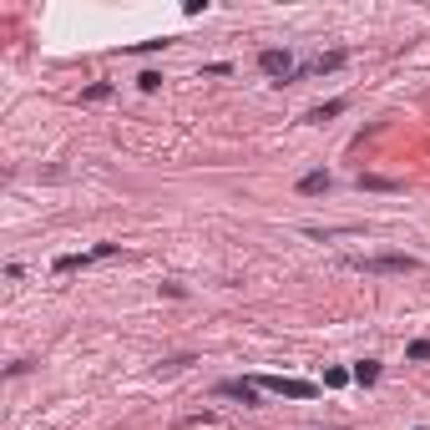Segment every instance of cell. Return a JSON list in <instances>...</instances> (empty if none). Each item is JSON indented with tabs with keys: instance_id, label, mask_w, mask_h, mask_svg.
Wrapping results in <instances>:
<instances>
[{
	"instance_id": "1",
	"label": "cell",
	"mask_w": 430,
	"mask_h": 430,
	"mask_svg": "<svg viewBox=\"0 0 430 430\" xmlns=\"http://www.w3.org/2000/svg\"><path fill=\"white\" fill-rule=\"evenodd\" d=\"M350 268H364V273H415L420 258H410V253H380V258H350Z\"/></svg>"
},
{
	"instance_id": "2",
	"label": "cell",
	"mask_w": 430,
	"mask_h": 430,
	"mask_svg": "<svg viewBox=\"0 0 430 430\" xmlns=\"http://www.w3.org/2000/svg\"><path fill=\"white\" fill-rule=\"evenodd\" d=\"M258 390H273V395H289V400H314V395H319V385H314V380H289V375H268V380H258Z\"/></svg>"
},
{
	"instance_id": "3",
	"label": "cell",
	"mask_w": 430,
	"mask_h": 430,
	"mask_svg": "<svg viewBox=\"0 0 430 430\" xmlns=\"http://www.w3.org/2000/svg\"><path fill=\"white\" fill-rule=\"evenodd\" d=\"M218 395H233V400H243V405H258V380H223Z\"/></svg>"
},
{
	"instance_id": "4",
	"label": "cell",
	"mask_w": 430,
	"mask_h": 430,
	"mask_svg": "<svg viewBox=\"0 0 430 430\" xmlns=\"http://www.w3.org/2000/svg\"><path fill=\"white\" fill-rule=\"evenodd\" d=\"M258 66H264L268 76H289V71H294V61H289V51H273V46H268L264 56H258Z\"/></svg>"
},
{
	"instance_id": "5",
	"label": "cell",
	"mask_w": 430,
	"mask_h": 430,
	"mask_svg": "<svg viewBox=\"0 0 430 430\" xmlns=\"http://www.w3.org/2000/svg\"><path fill=\"white\" fill-rule=\"evenodd\" d=\"M339 66H344V51H329V56H314L304 71L309 76H324V71H339Z\"/></svg>"
},
{
	"instance_id": "6",
	"label": "cell",
	"mask_w": 430,
	"mask_h": 430,
	"mask_svg": "<svg viewBox=\"0 0 430 430\" xmlns=\"http://www.w3.org/2000/svg\"><path fill=\"white\" fill-rule=\"evenodd\" d=\"M350 375H354L359 385H375V380H380V359H359V364H354Z\"/></svg>"
},
{
	"instance_id": "7",
	"label": "cell",
	"mask_w": 430,
	"mask_h": 430,
	"mask_svg": "<svg viewBox=\"0 0 430 430\" xmlns=\"http://www.w3.org/2000/svg\"><path fill=\"white\" fill-rule=\"evenodd\" d=\"M329 187V172H304L299 178V192H324Z\"/></svg>"
},
{
	"instance_id": "8",
	"label": "cell",
	"mask_w": 430,
	"mask_h": 430,
	"mask_svg": "<svg viewBox=\"0 0 430 430\" xmlns=\"http://www.w3.org/2000/svg\"><path fill=\"white\" fill-rule=\"evenodd\" d=\"M339 112H344V96H334V101H324V106H314L309 122H329V117H339Z\"/></svg>"
},
{
	"instance_id": "9",
	"label": "cell",
	"mask_w": 430,
	"mask_h": 430,
	"mask_svg": "<svg viewBox=\"0 0 430 430\" xmlns=\"http://www.w3.org/2000/svg\"><path fill=\"white\" fill-rule=\"evenodd\" d=\"M359 187H370V192H395V178H375V172H364Z\"/></svg>"
},
{
	"instance_id": "10",
	"label": "cell",
	"mask_w": 430,
	"mask_h": 430,
	"mask_svg": "<svg viewBox=\"0 0 430 430\" xmlns=\"http://www.w3.org/2000/svg\"><path fill=\"white\" fill-rule=\"evenodd\" d=\"M354 375L350 370H324V385H329V390H339V385H350Z\"/></svg>"
},
{
	"instance_id": "11",
	"label": "cell",
	"mask_w": 430,
	"mask_h": 430,
	"mask_svg": "<svg viewBox=\"0 0 430 430\" xmlns=\"http://www.w3.org/2000/svg\"><path fill=\"white\" fill-rule=\"evenodd\" d=\"M137 86H142V92H157L162 76H157V71H142V76H137Z\"/></svg>"
},
{
	"instance_id": "12",
	"label": "cell",
	"mask_w": 430,
	"mask_h": 430,
	"mask_svg": "<svg viewBox=\"0 0 430 430\" xmlns=\"http://www.w3.org/2000/svg\"><path fill=\"white\" fill-rule=\"evenodd\" d=\"M410 359H430V339H415L410 344Z\"/></svg>"
}]
</instances>
